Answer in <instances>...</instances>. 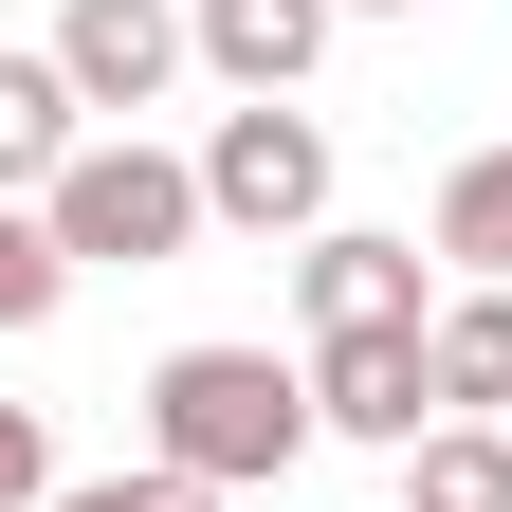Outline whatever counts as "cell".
<instances>
[{
  "mask_svg": "<svg viewBox=\"0 0 512 512\" xmlns=\"http://www.w3.org/2000/svg\"><path fill=\"white\" fill-rule=\"evenodd\" d=\"M311 439H330V421H311V348H165L147 366V458L202 476V494L293 476Z\"/></svg>",
  "mask_w": 512,
  "mask_h": 512,
  "instance_id": "1",
  "label": "cell"
},
{
  "mask_svg": "<svg viewBox=\"0 0 512 512\" xmlns=\"http://www.w3.org/2000/svg\"><path fill=\"white\" fill-rule=\"evenodd\" d=\"M55 256H74V275H165L183 238H220L202 220V147H147V128H92L74 165H55Z\"/></svg>",
  "mask_w": 512,
  "mask_h": 512,
  "instance_id": "2",
  "label": "cell"
},
{
  "mask_svg": "<svg viewBox=\"0 0 512 512\" xmlns=\"http://www.w3.org/2000/svg\"><path fill=\"white\" fill-rule=\"evenodd\" d=\"M202 220L220 238H330V128L293 92H238L202 128Z\"/></svg>",
  "mask_w": 512,
  "mask_h": 512,
  "instance_id": "3",
  "label": "cell"
},
{
  "mask_svg": "<svg viewBox=\"0 0 512 512\" xmlns=\"http://www.w3.org/2000/svg\"><path fill=\"white\" fill-rule=\"evenodd\" d=\"M55 74L92 92V128H147L202 74V37H183V0H55Z\"/></svg>",
  "mask_w": 512,
  "mask_h": 512,
  "instance_id": "4",
  "label": "cell"
},
{
  "mask_svg": "<svg viewBox=\"0 0 512 512\" xmlns=\"http://www.w3.org/2000/svg\"><path fill=\"white\" fill-rule=\"evenodd\" d=\"M311 421L366 439V458H403L421 421H458V403H439V330H348V348H311Z\"/></svg>",
  "mask_w": 512,
  "mask_h": 512,
  "instance_id": "5",
  "label": "cell"
},
{
  "mask_svg": "<svg viewBox=\"0 0 512 512\" xmlns=\"http://www.w3.org/2000/svg\"><path fill=\"white\" fill-rule=\"evenodd\" d=\"M293 311H311V348H348V330H439V293H421V238H293Z\"/></svg>",
  "mask_w": 512,
  "mask_h": 512,
  "instance_id": "6",
  "label": "cell"
},
{
  "mask_svg": "<svg viewBox=\"0 0 512 512\" xmlns=\"http://www.w3.org/2000/svg\"><path fill=\"white\" fill-rule=\"evenodd\" d=\"M348 0H183V37H202L220 92H311V55H330Z\"/></svg>",
  "mask_w": 512,
  "mask_h": 512,
  "instance_id": "7",
  "label": "cell"
},
{
  "mask_svg": "<svg viewBox=\"0 0 512 512\" xmlns=\"http://www.w3.org/2000/svg\"><path fill=\"white\" fill-rule=\"evenodd\" d=\"M92 147V92L55 74V37L37 55H0V202H55V165Z\"/></svg>",
  "mask_w": 512,
  "mask_h": 512,
  "instance_id": "8",
  "label": "cell"
},
{
  "mask_svg": "<svg viewBox=\"0 0 512 512\" xmlns=\"http://www.w3.org/2000/svg\"><path fill=\"white\" fill-rule=\"evenodd\" d=\"M403 512H512V421H421L403 439Z\"/></svg>",
  "mask_w": 512,
  "mask_h": 512,
  "instance_id": "9",
  "label": "cell"
},
{
  "mask_svg": "<svg viewBox=\"0 0 512 512\" xmlns=\"http://www.w3.org/2000/svg\"><path fill=\"white\" fill-rule=\"evenodd\" d=\"M439 403H458V421H512V293H439Z\"/></svg>",
  "mask_w": 512,
  "mask_h": 512,
  "instance_id": "10",
  "label": "cell"
},
{
  "mask_svg": "<svg viewBox=\"0 0 512 512\" xmlns=\"http://www.w3.org/2000/svg\"><path fill=\"white\" fill-rule=\"evenodd\" d=\"M439 275H476V293H512V147H476L458 183H439Z\"/></svg>",
  "mask_w": 512,
  "mask_h": 512,
  "instance_id": "11",
  "label": "cell"
},
{
  "mask_svg": "<svg viewBox=\"0 0 512 512\" xmlns=\"http://www.w3.org/2000/svg\"><path fill=\"white\" fill-rule=\"evenodd\" d=\"M55 311H74V256H55V220H37V202H0V348L55 330Z\"/></svg>",
  "mask_w": 512,
  "mask_h": 512,
  "instance_id": "12",
  "label": "cell"
},
{
  "mask_svg": "<svg viewBox=\"0 0 512 512\" xmlns=\"http://www.w3.org/2000/svg\"><path fill=\"white\" fill-rule=\"evenodd\" d=\"M55 494H74V476H55V421L0 403V512H55Z\"/></svg>",
  "mask_w": 512,
  "mask_h": 512,
  "instance_id": "13",
  "label": "cell"
},
{
  "mask_svg": "<svg viewBox=\"0 0 512 512\" xmlns=\"http://www.w3.org/2000/svg\"><path fill=\"white\" fill-rule=\"evenodd\" d=\"M55 512H220V494H202V476H165V458H128V476H74Z\"/></svg>",
  "mask_w": 512,
  "mask_h": 512,
  "instance_id": "14",
  "label": "cell"
},
{
  "mask_svg": "<svg viewBox=\"0 0 512 512\" xmlns=\"http://www.w3.org/2000/svg\"><path fill=\"white\" fill-rule=\"evenodd\" d=\"M348 19H421V0H348Z\"/></svg>",
  "mask_w": 512,
  "mask_h": 512,
  "instance_id": "15",
  "label": "cell"
}]
</instances>
